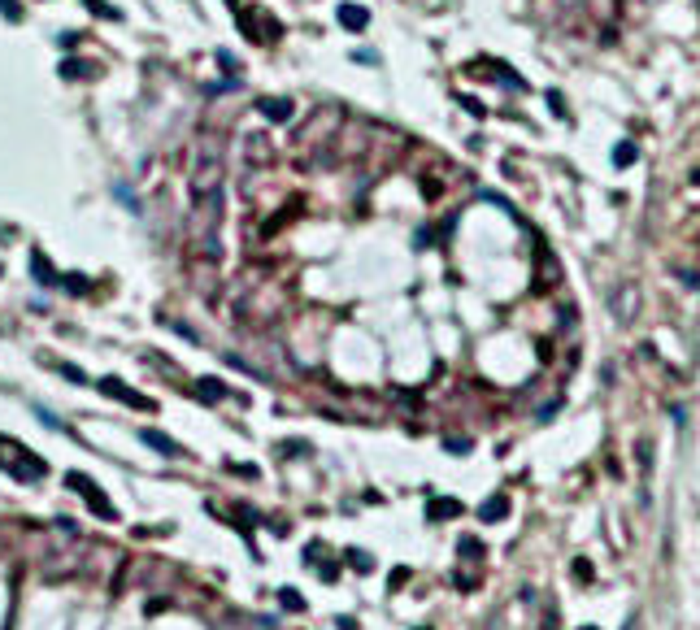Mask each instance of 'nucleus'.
Here are the masks:
<instances>
[{
  "instance_id": "obj_1",
  "label": "nucleus",
  "mask_w": 700,
  "mask_h": 630,
  "mask_svg": "<svg viewBox=\"0 0 700 630\" xmlns=\"http://www.w3.org/2000/svg\"><path fill=\"white\" fill-rule=\"evenodd\" d=\"M0 470H5L9 478H18V483H39V478L48 474V465L39 457H31L18 439H5V435H0Z\"/></svg>"
},
{
  "instance_id": "obj_2",
  "label": "nucleus",
  "mask_w": 700,
  "mask_h": 630,
  "mask_svg": "<svg viewBox=\"0 0 700 630\" xmlns=\"http://www.w3.org/2000/svg\"><path fill=\"white\" fill-rule=\"evenodd\" d=\"M65 487H74V491H79V496L87 500V509H92L96 517H105V522H113V517H118V509H113V504L105 500V491H100V487L92 483L87 474H79V470H74V474H65Z\"/></svg>"
},
{
  "instance_id": "obj_3",
  "label": "nucleus",
  "mask_w": 700,
  "mask_h": 630,
  "mask_svg": "<svg viewBox=\"0 0 700 630\" xmlns=\"http://www.w3.org/2000/svg\"><path fill=\"white\" fill-rule=\"evenodd\" d=\"M100 391H105V396H113V400H122V405H131V409H153V400H148V396H139V391H131L127 383H122V378H100Z\"/></svg>"
},
{
  "instance_id": "obj_4",
  "label": "nucleus",
  "mask_w": 700,
  "mask_h": 630,
  "mask_svg": "<svg viewBox=\"0 0 700 630\" xmlns=\"http://www.w3.org/2000/svg\"><path fill=\"white\" fill-rule=\"evenodd\" d=\"M139 439H144L148 448H157V452H161V457H183V448H179V443H174L170 435L153 431V426H144V431H139Z\"/></svg>"
},
{
  "instance_id": "obj_5",
  "label": "nucleus",
  "mask_w": 700,
  "mask_h": 630,
  "mask_svg": "<svg viewBox=\"0 0 700 630\" xmlns=\"http://www.w3.org/2000/svg\"><path fill=\"white\" fill-rule=\"evenodd\" d=\"M257 109H261L270 122H287V118H292V100H283V96H279V100L265 96V100H257Z\"/></svg>"
},
{
  "instance_id": "obj_6",
  "label": "nucleus",
  "mask_w": 700,
  "mask_h": 630,
  "mask_svg": "<svg viewBox=\"0 0 700 630\" xmlns=\"http://www.w3.org/2000/svg\"><path fill=\"white\" fill-rule=\"evenodd\" d=\"M339 22H344L348 31H365L370 27V13L361 5H339Z\"/></svg>"
},
{
  "instance_id": "obj_7",
  "label": "nucleus",
  "mask_w": 700,
  "mask_h": 630,
  "mask_svg": "<svg viewBox=\"0 0 700 630\" xmlns=\"http://www.w3.org/2000/svg\"><path fill=\"white\" fill-rule=\"evenodd\" d=\"M31 270H35V279H39L44 287H57V283H61V279H57V274H53V265H48V257H44V252H39V248L31 252Z\"/></svg>"
},
{
  "instance_id": "obj_8",
  "label": "nucleus",
  "mask_w": 700,
  "mask_h": 630,
  "mask_svg": "<svg viewBox=\"0 0 700 630\" xmlns=\"http://www.w3.org/2000/svg\"><path fill=\"white\" fill-rule=\"evenodd\" d=\"M461 513V504L457 500H431V517L439 522V517H457Z\"/></svg>"
},
{
  "instance_id": "obj_9",
  "label": "nucleus",
  "mask_w": 700,
  "mask_h": 630,
  "mask_svg": "<svg viewBox=\"0 0 700 630\" xmlns=\"http://www.w3.org/2000/svg\"><path fill=\"white\" fill-rule=\"evenodd\" d=\"M92 70H96V65H87V61H65V65H61L65 79H92Z\"/></svg>"
},
{
  "instance_id": "obj_10",
  "label": "nucleus",
  "mask_w": 700,
  "mask_h": 630,
  "mask_svg": "<svg viewBox=\"0 0 700 630\" xmlns=\"http://www.w3.org/2000/svg\"><path fill=\"white\" fill-rule=\"evenodd\" d=\"M200 400H222V396H227V387H222L218 383V378H205V383H200V391H196Z\"/></svg>"
},
{
  "instance_id": "obj_11",
  "label": "nucleus",
  "mask_w": 700,
  "mask_h": 630,
  "mask_svg": "<svg viewBox=\"0 0 700 630\" xmlns=\"http://www.w3.org/2000/svg\"><path fill=\"white\" fill-rule=\"evenodd\" d=\"M83 5H87V9H92L96 18H109V22H118V18H122V13H118L113 5H105V0H83Z\"/></svg>"
},
{
  "instance_id": "obj_12",
  "label": "nucleus",
  "mask_w": 700,
  "mask_h": 630,
  "mask_svg": "<svg viewBox=\"0 0 700 630\" xmlns=\"http://www.w3.org/2000/svg\"><path fill=\"white\" fill-rule=\"evenodd\" d=\"M505 509H509V500H505V496H496L492 504H483V517H492V522H496V517H505Z\"/></svg>"
},
{
  "instance_id": "obj_13",
  "label": "nucleus",
  "mask_w": 700,
  "mask_h": 630,
  "mask_svg": "<svg viewBox=\"0 0 700 630\" xmlns=\"http://www.w3.org/2000/svg\"><path fill=\"white\" fill-rule=\"evenodd\" d=\"M57 287H65V291H87V279H83V274H65Z\"/></svg>"
},
{
  "instance_id": "obj_14",
  "label": "nucleus",
  "mask_w": 700,
  "mask_h": 630,
  "mask_svg": "<svg viewBox=\"0 0 700 630\" xmlns=\"http://www.w3.org/2000/svg\"><path fill=\"white\" fill-rule=\"evenodd\" d=\"M0 9H5V18H9V22H18V18H22V5H18V0H0Z\"/></svg>"
},
{
  "instance_id": "obj_15",
  "label": "nucleus",
  "mask_w": 700,
  "mask_h": 630,
  "mask_svg": "<svg viewBox=\"0 0 700 630\" xmlns=\"http://www.w3.org/2000/svg\"><path fill=\"white\" fill-rule=\"evenodd\" d=\"M613 161H618V165H631V161H635V148H631V144H627V148H618Z\"/></svg>"
},
{
  "instance_id": "obj_16",
  "label": "nucleus",
  "mask_w": 700,
  "mask_h": 630,
  "mask_svg": "<svg viewBox=\"0 0 700 630\" xmlns=\"http://www.w3.org/2000/svg\"><path fill=\"white\" fill-rule=\"evenodd\" d=\"M61 374H65V378H70V383H87V374H83V370H79V365H61Z\"/></svg>"
},
{
  "instance_id": "obj_17",
  "label": "nucleus",
  "mask_w": 700,
  "mask_h": 630,
  "mask_svg": "<svg viewBox=\"0 0 700 630\" xmlns=\"http://www.w3.org/2000/svg\"><path fill=\"white\" fill-rule=\"evenodd\" d=\"M279 600H283V604H287V609H305V600H300V596H296V591H279Z\"/></svg>"
},
{
  "instance_id": "obj_18",
  "label": "nucleus",
  "mask_w": 700,
  "mask_h": 630,
  "mask_svg": "<svg viewBox=\"0 0 700 630\" xmlns=\"http://www.w3.org/2000/svg\"><path fill=\"white\" fill-rule=\"evenodd\" d=\"M79 39H83V35H79V31H65V35H61V39H57V44H61V48H74V44H79Z\"/></svg>"
}]
</instances>
